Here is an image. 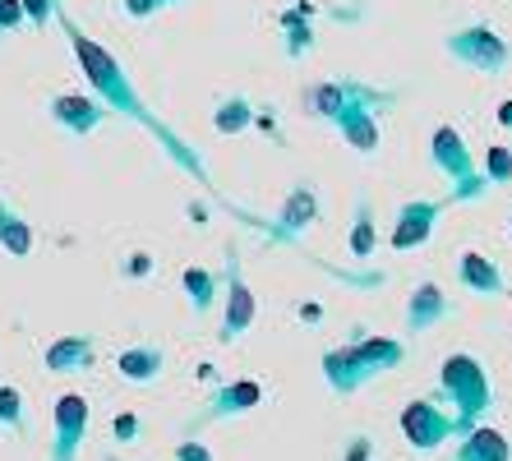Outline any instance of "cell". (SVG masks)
<instances>
[{
	"mask_svg": "<svg viewBox=\"0 0 512 461\" xmlns=\"http://www.w3.org/2000/svg\"><path fill=\"white\" fill-rule=\"evenodd\" d=\"M19 5H24L28 28H37V33H42V28L56 19V0H19Z\"/></svg>",
	"mask_w": 512,
	"mask_h": 461,
	"instance_id": "4316f807",
	"label": "cell"
},
{
	"mask_svg": "<svg viewBox=\"0 0 512 461\" xmlns=\"http://www.w3.org/2000/svg\"><path fill=\"white\" fill-rule=\"evenodd\" d=\"M171 461H213V452H208V443H199V434H185L171 452Z\"/></svg>",
	"mask_w": 512,
	"mask_h": 461,
	"instance_id": "83f0119b",
	"label": "cell"
},
{
	"mask_svg": "<svg viewBox=\"0 0 512 461\" xmlns=\"http://www.w3.org/2000/svg\"><path fill=\"white\" fill-rule=\"evenodd\" d=\"M457 282L480 300H503L508 296V277H503V268L489 259V254H480V249H462V259H457Z\"/></svg>",
	"mask_w": 512,
	"mask_h": 461,
	"instance_id": "e0dca14e",
	"label": "cell"
},
{
	"mask_svg": "<svg viewBox=\"0 0 512 461\" xmlns=\"http://www.w3.org/2000/svg\"><path fill=\"white\" fill-rule=\"evenodd\" d=\"M116 374L120 383H134V388H148V383H157L162 374H167V351L162 346H125V351L116 355Z\"/></svg>",
	"mask_w": 512,
	"mask_h": 461,
	"instance_id": "d6986e66",
	"label": "cell"
},
{
	"mask_svg": "<svg viewBox=\"0 0 512 461\" xmlns=\"http://www.w3.org/2000/svg\"><path fill=\"white\" fill-rule=\"evenodd\" d=\"M47 116L56 120L65 134H74V139H88V134L102 130V120L111 116L97 97H84V93H56L47 102Z\"/></svg>",
	"mask_w": 512,
	"mask_h": 461,
	"instance_id": "4fadbf2b",
	"label": "cell"
},
{
	"mask_svg": "<svg viewBox=\"0 0 512 461\" xmlns=\"http://www.w3.org/2000/svg\"><path fill=\"white\" fill-rule=\"evenodd\" d=\"M494 116H499V125H503V130H512V97H503V102H499V111H494Z\"/></svg>",
	"mask_w": 512,
	"mask_h": 461,
	"instance_id": "836d02e7",
	"label": "cell"
},
{
	"mask_svg": "<svg viewBox=\"0 0 512 461\" xmlns=\"http://www.w3.org/2000/svg\"><path fill=\"white\" fill-rule=\"evenodd\" d=\"M120 10L130 14V19H153L157 10H167L162 0H120Z\"/></svg>",
	"mask_w": 512,
	"mask_h": 461,
	"instance_id": "1f68e13d",
	"label": "cell"
},
{
	"mask_svg": "<svg viewBox=\"0 0 512 461\" xmlns=\"http://www.w3.org/2000/svg\"><path fill=\"white\" fill-rule=\"evenodd\" d=\"M263 402V388L254 379H236V383H222V388L208 392V402L194 411V420L185 425V434H199V429L217 425V420H240V415H250L254 406Z\"/></svg>",
	"mask_w": 512,
	"mask_h": 461,
	"instance_id": "8fae6325",
	"label": "cell"
},
{
	"mask_svg": "<svg viewBox=\"0 0 512 461\" xmlns=\"http://www.w3.org/2000/svg\"><path fill=\"white\" fill-rule=\"evenodd\" d=\"M397 425H402V438L411 443V452L429 457V452H439L448 438H457V425L448 406L434 402V397H416V402H406L402 415H397Z\"/></svg>",
	"mask_w": 512,
	"mask_h": 461,
	"instance_id": "ba28073f",
	"label": "cell"
},
{
	"mask_svg": "<svg viewBox=\"0 0 512 461\" xmlns=\"http://www.w3.org/2000/svg\"><path fill=\"white\" fill-rule=\"evenodd\" d=\"M457 203V194H443V199H411L397 208V222H393V236H388V245L397 249V254H411V249H420L429 236H434V222H439L448 208Z\"/></svg>",
	"mask_w": 512,
	"mask_h": 461,
	"instance_id": "30bf717a",
	"label": "cell"
},
{
	"mask_svg": "<svg viewBox=\"0 0 512 461\" xmlns=\"http://www.w3.org/2000/svg\"><path fill=\"white\" fill-rule=\"evenodd\" d=\"M111 434H116V443H134V438H139V415L120 411L116 420H111Z\"/></svg>",
	"mask_w": 512,
	"mask_h": 461,
	"instance_id": "f546056e",
	"label": "cell"
},
{
	"mask_svg": "<svg viewBox=\"0 0 512 461\" xmlns=\"http://www.w3.org/2000/svg\"><path fill=\"white\" fill-rule=\"evenodd\" d=\"M476 171L485 176L489 190H503V185H512V143H494V148H485V157H480Z\"/></svg>",
	"mask_w": 512,
	"mask_h": 461,
	"instance_id": "484cf974",
	"label": "cell"
},
{
	"mask_svg": "<svg viewBox=\"0 0 512 461\" xmlns=\"http://www.w3.org/2000/svg\"><path fill=\"white\" fill-rule=\"evenodd\" d=\"M319 222V194H314V185H291L286 190V199H282V208H277V217H273V236L277 240H300L310 226Z\"/></svg>",
	"mask_w": 512,
	"mask_h": 461,
	"instance_id": "2e32d148",
	"label": "cell"
},
{
	"mask_svg": "<svg viewBox=\"0 0 512 461\" xmlns=\"http://www.w3.org/2000/svg\"><path fill=\"white\" fill-rule=\"evenodd\" d=\"M51 24H60V33L70 37V51H74V60H79V70H84L88 88H93V97L111 111V116L130 120V125H139V130H148L157 143H162V153L171 157V166H180V171H185V176H194L199 185H213V180H208V166H203V157L194 153L190 143L180 139V134L171 130V125L157 116V111H148V102L139 97L130 70H125V65H120V60L111 56L102 42H93L84 28L74 24L60 0H56V19H51Z\"/></svg>",
	"mask_w": 512,
	"mask_h": 461,
	"instance_id": "6da1fadb",
	"label": "cell"
},
{
	"mask_svg": "<svg viewBox=\"0 0 512 461\" xmlns=\"http://www.w3.org/2000/svg\"><path fill=\"white\" fill-rule=\"evenodd\" d=\"M97 365V342L88 332H65L42 351V369L56 374V379H70V374H88Z\"/></svg>",
	"mask_w": 512,
	"mask_h": 461,
	"instance_id": "9a60e30c",
	"label": "cell"
},
{
	"mask_svg": "<svg viewBox=\"0 0 512 461\" xmlns=\"http://www.w3.org/2000/svg\"><path fill=\"white\" fill-rule=\"evenodd\" d=\"M310 5H291L282 14V51L286 60H305L314 51V24H310Z\"/></svg>",
	"mask_w": 512,
	"mask_h": 461,
	"instance_id": "7402d4cb",
	"label": "cell"
},
{
	"mask_svg": "<svg viewBox=\"0 0 512 461\" xmlns=\"http://www.w3.org/2000/svg\"><path fill=\"white\" fill-rule=\"evenodd\" d=\"M88 420H93V406H88L84 392H60L56 406H51V448L47 461H79L88 438Z\"/></svg>",
	"mask_w": 512,
	"mask_h": 461,
	"instance_id": "9c48e42d",
	"label": "cell"
},
{
	"mask_svg": "<svg viewBox=\"0 0 512 461\" xmlns=\"http://www.w3.org/2000/svg\"><path fill=\"white\" fill-rule=\"evenodd\" d=\"M453 461H512V443L494 425H471L453 438Z\"/></svg>",
	"mask_w": 512,
	"mask_h": 461,
	"instance_id": "ac0fdd59",
	"label": "cell"
},
{
	"mask_svg": "<svg viewBox=\"0 0 512 461\" xmlns=\"http://www.w3.org/2000/svg\"><path fill=\"white\" fill-rule=\"evenodd\" d=\"M429 162H434V171L453 185L457 203H471V199H485L489 194L485 176L476 171V157H471L466 139L453 130V125H439V130L429 134Z\"/></svg>",
	"mask_w": 512,
	"mask_h": 461,
	"instance_id": "5b68a950",
	"label": "cell"
},
{
	"mask_svg": "<svg viewBox=\"0 0 512 461\" xmlns=\"http://www.w3.org/2000/svg\"><path fill=\"white\" fill-rule=\"evenodd\" d=\"M254 120H259V107H254L245 93H231L213 107V130L217 134H245Z\"/></svg>",
	"mask_w": 512,
	"mask_h": 461,
	"instance_id": "cb8c5ba5",
	"label": "cell"
},
{
	"mask_svg": "<svg viewBox=\"0 0 512 461\" xmlns=\"http://www.w3.org/2000/svg\"><path fill=\"white\" fill-rule=\"evenodd\" d=\"M383 107H374V102H351V107H342L328 125H333L337 134H342V143L351 148V153L360 157H374L383 143V125H379Z\"/></svg>",
	"mask_w": 512,
	"mask_h": 461,
	"instance_id": "7c38bea8",
	"label": "cell"
},
{
	"mask_svg": "<svg viewBox=\"0 0 512 461\" xmlns=\"http://www.w3.org/2000/svg\"><path fill=\"white\" fill-rule=\"evenodd\" d=\"M342 461H374V438L370 434H351L346 438Z\"/></svg>",
	"mask_w": 512,
	"mask_h": 461,
	"instance_id": "f1b7e54d",
	"label": "cell"
},
{
	"mask_svg": "<svg viewBox=\"0 0 512 461\" xmlns=\"http://www.w3.org/2000/svg\"><path fill=\"white\" fill-rule=\"evenodd\" d=\"M0 434H28V397L14 383H0Z\"/></svg>",
	"mask_w": 512,
	"mask_h": 461,
	"instance_id": "d4e9b609",
	"label": "cell"
},
{
	"mask_svg": "<svg viewBox=\"0 0 512 461\" xmlns=\"http://www.w3.org/2000/svg\"><path fill=\"white\" fill-rule=\"evenodd\" d=\"M351 102H374V107H393L397 93L393 88H374V83H360V79H319L300 93V111L310 120H333L342 107Z\"/></svg>",
	"mask_w": 512,
	"mask_h": 461,
	"instance_id": "52a82bcc",
	"label": "cell"
},
{
	"mask_svg": "<svg viewBox=\"0 0 512 461\" xmlns=\"http://www.w3.org/2000/svg\"><path fill=\"white\" fill-rule=\"evenodd\" d=\"M439 402L448 406L457 434L471 425H480L494 406V383H489V369L480 365L471 351H453L439 365Z\"/></svg>",
	"mask_w": 512,
	"mask_h": 461,
	"instance_id": "3957f363",
	"label": "cell"
},
{
	"mask_svg": "<svg viewBox=\"0 0 512 461\" xmlns=\"http://www.w3.org/2000/svg\"><path fill=\"white\" fill-rule=\"evenodd\" d=\"M24 5L19 0H0V33H14V28H24Z\"/></svg>",
	"mask_w": 512,
	"mask_h": 461,
	"instance_id": "4dcf8cb0",
	"label": "cell"
},
{
	"mask_svg": "<svg viewBox=\"0 0 512 461\" xmlns=\"http://www.w3.org/2000/svg\"><path fill=\"white\" fill-rule=\"evenodd\" d=\"M346 245H351V259H370L374 249H379V222H374V208L365 194H356V208H351V236H346Z\"/></svg>",
	"mask_w": 512,
	"mask_h": 461,
	"instance_id": "603a6c76",
	"label": "cell"
},
{
	"mask_svg": "<svg viewBox=\"0 0 512 461\" xmlns=\"http://www.w3.org/2000/svg\"><path fill=\"white\" fill-rule=\"evenodd\" d=\"M443 51H448L457 65H466V70H476V74H503L508 70V60H512L508 37H503L499 28H489V24L453 28V33L443 37Z\"/></svg>",
	"mask_w": 512,
	"mask_h": 461,
	"instance_id": "8992f818",
	"label": "cell"
},
{
	"mask_svg": "<svg viewBox=\"0 0 512 461\" xmlns=\"http://www.w3.org/2000/svg\"><path fill=\"white\" fill-rule=\"evenodd\" d=\"M402 365H406V342L379 337V332H365V337H356V342H346V346H328V351L319 355L323 383H328V392H337V397H351V392H360L365 383L383 379V374H393V369H402Z\"/></svg>",
	"mask_w": 512,
	"mask_h": 461,
	"instance_id": "7a4b0ae2",
	"label": "cell"
},
{
	"mask_svg": "<svg viewBox=\"0 0 512 461\" xmlns=\"http://www.w3.org/2000/svg\"><path fill=\"white\" fill-rule=\"evenodd\" d=\"M33 245H37L33 222H28L19 208H10V203L0 199V254H10V259H28Z\"/></svg>",
	"mask_w": 512,
	"mask_h": 461,
	"instance_id": "ffe728a7",
	"label": "cell"
},
{
	"mask_svg": "<svg viewBox=\"0 0 512 461\" xmlns=\"http://www.w3.org/2000/svg\"><path fill=\"white\" fill-rule=\"evenodd\" d=\"M180 286H185V300H190L194 314H208L222 300V272L199 268V263H190V268L180 272Z\"/></svg>",
	"mask_w": 512,
	"mask_h": 461,
	"instance_id": "44dd1931",
	"label": "cell"
},
{
	"mask_svg": "<svg viewBox=\"0 0 512 461\" xmlns=\"http://www.w3.org/2000/svg\"><path fill=\"white\" fill-rule=\"evenodd\" d=\"M162 5H180V0H162Z\"/></svg>",
	"mask_w": 512,
	"mask_h": 461,
	"instance_id": "d590c367",
	"label": "cell"
},
{
	"mask_svg": "<svg viewBox=\"0 0 512 461\" xmlns=\"http://www.w3.org/2000/svg\"><path fill=\"white\" fill-rule=\"evenodd\" d=\"M508 226H512V217H508Z\"/></svg>",
	"mask_w": 512,
	"mask_h": 461,
	"instance_id": "8d00e7d4",
	"label": "cell"
},
{
	"mask_svg": "<svg viewBox=\"0 0 512 461\" xmlns=\"http://www.w3.org/2000/svg\"><path fill=\"white\" fill-rule=\"evenodd\" d=\"M222 323H217V342L222 346H240L250 337L254 319H259V296L254 286L245 282V263H240V249H227V263H222Z\"/></svg>",
	"mask_w": 512,
	"mask_h": 461,
	"instance_id": "277c9868",
	"label": "cell"
},
{
	"mask_svg": "<svg viewBox=\"0 0 512 461\" xmlns=\"http://www.w3.org/2000/svg\"><path fill=\"white\" fill-rule=\"evenodd\" d=\"M448 314H453V300L443 296V286L416 282L411 296H406V309H402V328L411 332V337H420V332H434L439 323H448Z\"/></svg>",
	"mask_w": 512,
	"mask_h": 461,
	"instance_id": "5bb4252c",
	"label": "cell"
},
{
	"mask_svg": "<svg viewBox=\"0 0 512 461\" xmlns=\"http://www.w3.org/2000/svg\"><path fill=\"white\" fill-rule=\"evenodd\" d=\"M102 461H120V457H116V452H107V457H102Z\"/></svg>",
	"mask_w": 512,
	"mask_h": 461,
	"instance_id": "e575fe53",
	"label": "cell"
},
{
	"mask_svg": "<svg viewBox=\"0 0 512 461\" xmlns=\"http://www.w3.org/2000/svg\"><path fill=\"white\" fill-rule=\"evenodd\" d=\"M148 268H153V254H143L139 249V254H130V263H125V277H143Z\"/></svg>",
	"mask_w": 512,
	"mask_h": 461,
	"instance_id": "d6a6232c",
	"label": "cell"
}]
</instances>
